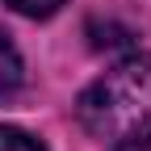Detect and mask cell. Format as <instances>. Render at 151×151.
Masks as SVG:
<instances>
[{
	"instance_id": "cell-1",
	"label": "cell",
	"mask_w": 151,
	"mask_h": 151,
	"mask_svg": "<svg viewBox=\"0 0 151 151\" xmlns=\"http://www.w3.org/2000/svg\"><path fill=\"white\" fill-rule=\"evenodd\" d=\"M80 126L97 139L139 147L151 143V55L118 63L76 101Z\"/></svg>"
},
{
	"instance_id": "cell-2",
	"label": "cell",
	"mask_w": 151,
	"mask_h": 151,
	"mask_svg": "<svg viewBox=\"0 0 151 151\" xmlns=\"http://www.w3.org/2000/svg\"><path fill=\"white\" fill-rule=\"evenodd\" d=\"M17 84H21V55H17L13 38L0 29V97H9Z\"/></svg>"
},
{
	"instance_id": "cell-3",
	"label": "cell",
	"mask_w": 151,
	"mask_h": 151,
	"mask_svg": "<svg viewBox=\"0 0 151 151\" xmlns=\"http://www.w3.org/2000/svg\"><path fill=\"white\" fill-rule=\"evenodd\" d=\"M0 151H46V147H42V139H34L29 130L0 126Z\"/></svg>"
},
{
	"instance_id": "cell-4",
	"label": "cell",
	"mask_w": 151,
	"mask_h": 151,
	"mask_svg": "<svg viewBox=\"0 0 151 151\" xmlns=\"http://www.w3.org/2000/svg\"><path fill=\"white\" fill-rule=\"evenodd\" d=\"M9 9H17L21 17H34V21H42V17H55L67 0H4Z\"/></svg>"
}]
</instances>
